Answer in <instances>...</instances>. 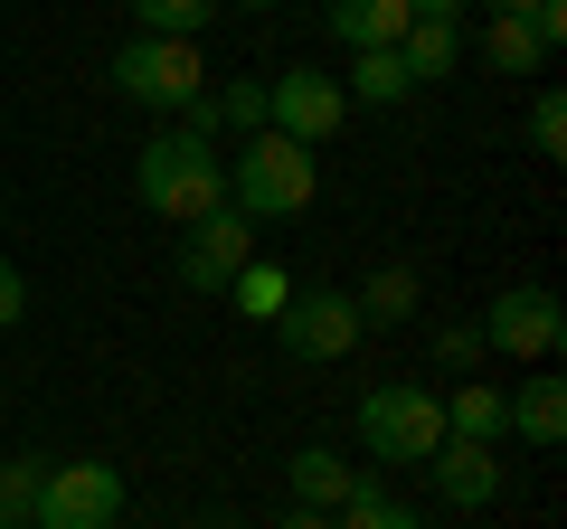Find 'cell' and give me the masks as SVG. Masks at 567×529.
Segmentation results:
<instances>
[{"instance_id": "cell-29", "label": "cell", "mask_w": 567, "mask_h": 529, "mask_svg": "<svg viewBox=\"0 0 567 529\" xmlns=\"http://www.w3.org/2000/svg\"><path fill=\"white\" fill-rule=\"evenodd\" d=\"M529 10H548V0H492V20H529Z\"/></svg>"}, {"instance_id": "cell-25", "label": "cell", "mask_w": 567, "mask_h": 529, "mask_svg": "<svg viewBox=\"0 0 567 529\" xmlns=\"http://www.w3.org/2000/svg\"><path fill=\"white\" fill-rule=\"evenodd\" d=\"M435 360H445L454 378H473V369H483V331H473V322H445V331H435Z\"/></svg>"}, {"instance_id": "cell-19", "label": "cell", "mask_w": 567, "mask_h": 529, "mask_svg": "<svg viewBox=\"0 0 567 529\" xmlns=\"http://www.w3.org/2000/svg\"><path fill=\"white\" fill-rule=\"evenodd\" d=\"M218 20V0H133V29L142 39H199Z\"/></svg>"}, {"instance_id": "cell-20", "label": "cell", "mask_w": 567, "mask_h": 529, "mask_svg": "<svg viewBox=\"0 0 567 529\" xmlns=\"http://www.w3.org/2000/svg\"><path fill=\"white\" fill-rule=\"evenodd\" d=\"M208 123H218V133H265V76L208 85Z\"/></svg>"}, {"instance_id": "cell-14", "label": "cell", "mask_w": 567, "mask_h": 529, "mask_svg": "<svg viewBox=\"0 0 567 529\" xmlns=\"http://www.w3.org/2000/svg\"><path fill=\"white\" fill-rule=\"evenodd\" d=\"M445 435H464V445H502V435H511V397L483 387V378L454 387V397H445Z\"/></svg>"}, {"instance_id": "cell-9", "label": "cell", "mask_w": 567, "mask_h": 529, "mask_svg": "<svg viewBox=\"0 0 567 529\" xmlns=\"http://www.w3.org/2000/svg\"><path fill=\"white\" fill-rule=\"evenodd\" d=\"M246 264H256V218H237V208H208L181 237V284L189 293H227Z\"/></svg>"}, {"instance_id": "cell-3", "label": "cell", "mask_w": 567, "mask_h": 529, "mask_svg": "<svg viewBox=\"0 0 567 529\" xmlns=\"http://www.w3.org/2000/svg\"><path fill=\"white\" fill-rule=\"evenodd\" d=\"M114 85L133 104H152V114H189V104L208 95V58H199V39H123L114 48Z\"/></svg>"}, {"instance_id": "cell-1", "label": "cell", "mask_w": 567, "mask_h": 529, "mask_svg": "<svg viewBox=\"0 0 567 529\" xmlns=\"http://www.w3.org/2000/svg\"><path fill=\"white\" fill-rule=\"evenodd\" d=\"M133 199L152 218H171V227H199L208 208H227V152L171 123V133H152L133 152Z\"/></svg>"}, {"instance_id": "cell-21", "label": "cell", "mask_w": 567, "mask_h": 529, "mask_svg": "<svg viewBox=\"0 0 567 529\" xmlns=\"http://www.w3.org/2000/svg\"><path fill=\"white\" fill-rule=\"evenodd\" d=\"M331 529H425V520H416L406 501H388L379 483H360V491H350L341 510H331Z\"/></svg>"}, {"instance_id": "cell-6", "label": "cell", "mask_w": 567, "mask_h": 529, "mask_svg": "<svg viewBox=\"0 0 567 529\" xmlns=\"http://www.w3.org/2000/svg\"><path fill=\"white\" fill-rule=\"evenodd\" d=\"M265 123H275L284 143L322 152L350 123V95H341V76H322V66H284V76H265Z\"/></svg>"}, {"instance_id": "cell-17", "label": "cell", "mask_w": 567, "mask_h": 529, "mask_svg": "<svg viewBox=\"0 0 567 529\" xmlns=\"http://www.w3.org/2000/svg\"><path fill=\"white\" fill-rule=\"evenodd\" d=\"M454 48H464V39H454V20H406L398 66H406L416 85H435V76H454Z\"/></svg>"}, {"instance_id": "cell-13", "label": "cell", "mask_w": 567, "mask_h": 529, "mask_svg": "<svg viewBox=\"0 0 567 529\" xmlns=\"http://www.w3.org/2000/svg\"><path fill=\"white\" fill-rule=\"evenodd\" d=\"M425 303V284H416V264H379L360 293H350V312H360V331H388V322H406V312Z\"/></svg>"}, {"instance_id": "cell-27", "label": "cell", "mask_w": 567, "mask_h": 529, "mask_svg": "<svg viewBox=\"0 0 567 529\" xmlns=\"http://www.w3.org/2000/svg\"><path fill=\"white\" fill-rule=\"evenodd\" d=\"M275 529H331V510H303V501H293V510H284Z\"/></svg>"}, {"instance_id": "cell-16", "label": "cell", "mask_w": 567, "mask_h": 529, "mask_svg": "<svg viewBox=\"0 0 567 529\" xmlns=\"http://www.w3.org/2000/svg\"><path fill=\"white\" fill-rule=\"evenodd\" d=\"M341 95H360V104H406V95H416V76L398 66V48H350Z\"/></svg>"}, {"instance_id": "cell-23", "label": "cell", "mask_w": 567, "mask_h": 529, "mask_svg": "<svg viewBox=\"0 0 567 529\" xmlns=\"http://www.w3.org/2000/svg\"><path fill=\"white\" fill-rule=\"evenodd\" d=\"M39 483H48V464H39V454H10V464H0V529L39 510Z\"/></svg>"}, {"instance_id": "cell-28", "label": "cell", "mask_w": 567, "mask_h": 529, "mask_svg": "<svg viewBox=\"0 0 567 529\" xmlns=\"http://www.w3.org/2000/svg\"><path fill=\"white\" fill-rule=\"evenodd\" d=\"M406 10H416V20H454V10H464V0H406Z\"/></svg>"}, {"instance_id": "cell-5", "label": "cell", "mask_w": 567, "mask_h": 529, "mask_svg": "<svg viewBox=\"0 0 567 529\" xmlns=\"http://www.w3.org/2000/svg\"><path fill=\"white\" fill-rule=\"evenodd\" d=\"M39 529H123V473L104 454H76V464H48L39 483Z\"/></svg>"}, {"instance_id": "cell-4", "label": "cell", "mask_w": 567, "mask_h": 529, "mask_svg": "<svg viewBox=\"0 0 567 529\" xmlns=\"http://www.w3.org/2000/svg\"><path fill=\"white\" fill-rule=\"evenodd\" d=\"M360 445L379 454V464H425V454L445 445V397L416 378H388L360 397Z\"/></svg>"}, {"instance_id": "cell-31", "label": "cell", "mask_w": 567, "mask_h": 529, "mask_svg": "<svg viewBox=\"0 0 567 529\" xmlns=\"http://www.w3.org/2000/svg\"><path fill=\"white\" fill-rule=\"evenodd\" d=\"M10 529H39V520H10Z\"/></svg>"}, {"instance_id": "cell-32", "label": "cell", "mask_w": 567, "mask_h": 529, "mask_svg": "<svg viewBox=\"0 0 567 529\" xmlns=\"http://www.w3.org/2000/svg\"><path fill=\"white\" fill-rule=\"evenodd\" d=\"M0 218H10V199H0Z\"/></svg>"}, {"instance_id": "cell-11", "label": "cell", "mask_w": 567, "mask_h": 529, "mask_svg": "<svg viewBox=\"0 0 567 529\" xmlns=\"http://www.w3.org/2000/svg\"><path fill=\"white\" fill-rule=\"evenodd\" d=\"M406 20H416L406 0H322V29H331L341 48H398Z\"/></svg>"}, {"instance_id": "cell-15", "label": "cell", "mask_w": 567, "mask_h": 529, "mask_svg": "<svg viewBox=\"0 0 567 529\" xmlns=\"http://www.w3.org/2000/svg\"><path fill=\"white\" fill-rule=\"evenodd\" d=\"M511 435L548 454V445H558V435H567V387H558V378H529L520 397H511Z\"/></svg>"}, {"instance_id": "cell-2", "label": "cell", "mask_w": 567, "mask_h": 529, "mask_svg": "<svg viewBox=\"0 0 567 529\" xmlns=\"http://www.w3.org/2000/svg\"><path fill=\"white\" fill-rule=\"evenodd\" d=\"M312 189H322L312 152L284 143L275 123H265V133H246V143L227 152V208H237V218H256V227H265V218H303Z\"/></svg>"}, {"instance_id": "cell-26", "label": "cell", "mask_w": 567, "mask_h": 529, "mask_svg": "<svg viewBox=\"0 0 567 529\" xmlns=\"http://www.w3.org/2000/svg\"><path fill=\"white\" fill-rule=\"evenodd\" d=\"M20 312H29V274L0 256V331H20Z\"/></svg>"}, {"instance_id": "cell-18", "label": "cell", "mask_w": 567, "mask_h": 529, "mask_svg": "<svg viewBox=\"0 0 567 529\" xmlns=\"http://www.w3.org/2000/svg\"><path fill=\"white\" fill-rule=\"evenodd\" d=\"M483 58L502 66V76H548V48H539V29H529V20H492L483 29Z\"/></svg>"}, {"instance_id": "cell-12", "label": "cell", "mask_w": 567, "mask_h": 529, "mask_svg": "<svg viewBox=\"0 0 567 529\" xmlns=\"http://www.w3.org/2000/svg\"><path fill=\"white\" fill-rule=\"evenodd\" d=\"M284 483H293L303 510H341L350 491H360V464H341L331 445H303V454H284Z\"/></svg>"}, {"instance_id": "cell-24", "label": "cell", "mask_w": 567, "mask_h": 529, "mask_svg": "<svg viewBox=\"0 0 567 529\" xmlns=\"http://www.w3.org/2000/svg\"><path fill=\"white\" fill-rule=\"evenodd\" d=\"M529 152H539V162H567V95L558 85L529 95Z\"/></svg>"}, {"instance_id": "cell-8", "label": "cell", "mask_w": 567, "mask_h": 529, "mask_svg": "<svg viewBox=\"0 0 567 529\" xmlns=\"http://www.w3.org/2000/svg\"><path fill=\"white\" fill-rule=\"evenodd\" d=\"M284 350L293 360H341V350H360V312H350L341 284H293V303L275 312Z\"/></svg>"}, {"instance_id": "cell-10", "label": "cell", "mask_w": 567, "mask_h": 529, "mask_svg": "<svg viewBox=\"0 0 567 529\" xmlns=\"http://www.w3.org/2000/svg\"><path fill=\"white\" fill-rule=\"evenodd\" d=\"M416 473H435V501H454V510H492V501H502V454L464 445V435H445Z\"/></svg>"}, {"instance_id": "cell-30", "label": "cell", "mask_w": 567, "mask_h": 529, "mask_svg": "<svg viewBox=\"0 0 567 529\" xmlns=\"http://www.w3.org/2000/svg\"><path fill=\"white\" fill-rule=\"evenodd\" d=\"M237 10H275V0H237Z\"/></svg>"}, {"instance_id": "cell-7", "label": "cell", "mask_w": 567, "mask_h": 529, "mask_svg": "<svg viewBox=\"0 0 567 529\" xmlns=\"http://www.w3.org/2000/svg\"><path fill=\"white\" fill-rule=\"evenodd\" d=\"M473 331H483V350H502V360H558L567 312H558V293H548V284H511Z\"/></svg>"}, {"instance_id": "cell-22", "label": "cell", "mask_w": 567, "mask_h": 529, "mask_svg": "<svg viewBox=\"0 0 567 529\" xmlns=\"http://www.w3.org/2000/svg\"><path fill=\"white\" fill-rule=\"evenodd\" d=\"M227 293H237V312H246V322H275V312L293 303V274H284V264H246V274H237Z\"/></svg>"}]
</instances>
